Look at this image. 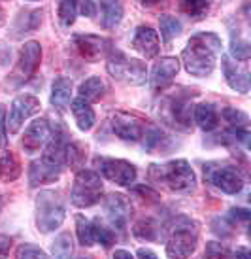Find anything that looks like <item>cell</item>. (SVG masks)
Returning a JSON list of instances; mask_svg holds the SVG:
<instances>
[{"mask_svg":"<svg viewBox=\"0 0 251 259\" xmlns=\"http://www.w3.org/2000/svg\"><path fill=\"white\" fill-rule=\"evenodd\" d=\"M230 55L236 59V61H247L251 55V46L249 40L244 38L240 32H232L230 36Z\"/></svg>","mask_w":251,"mask_h":259,"instance_id":"1f68e13d","label":"cell"},{"mask_svg":"<svg viewBox=\"0 0 251 259\" xmlns=\"http://www.w3.org/2000/svg\"><path fill=\"white\" fill-rule=\"evenodd\" d=\"M74 46L79 51V55L89 63H98L101 59H106L108 53L114 50L112 40L96 34H76Z\"/></svg>","mask_w":251,"mask_h":259,"instance_id":"8fae6325","label":"cell"},{"mask_svg":"<svg viewBox=\"0 0 251 259\" xmlns=\"http://www.w3.org/2000/svg\"><path fill=\"white\" fill-rule=\"evenodd\" d=\"M221 117L229 123L230 127H234V129H238V127H247V125H249V115L238 108H230V106L223 108Z\"/></svg>","mask_w":251,"mask_h":259,"instance_id":"e575fe53","label":"cell"},{"mask_svg":"<svg viewBox=\"0 0 251 259\" xmlns=\"http://www.w3.org/2000/svg\"><path fill=\"white\" fill-rule=\"evenodd\" d=\"M51 253L55 257H70L74 253V240L70 233H61L51 242Z\"/></svg>","mask_w":251,"mask_h":259,"instance_id":"d6a6232c","label":"cell"},{"mask_svg":"<svg viewBox=\"0 0 251 259\" xmlns=\"http://www.w3.org/2000/svg\"><path fill=\"white\" fill-rule=\"evenodd\" d=\"M6 146V108L0 104V150Z\"/></svg>","mask_w":251,"mask_h":259,"instance_id":"b9f144b4","label":"cell"},{"mask_svg":"<svg viewBox=\"0 0 251 259\" xmlns=\"http://www.w3.org/2000/svg\"><path fill=\"white\" fill-rule=\"evenodd\" d=\"M49 138H51L49 123H47V119L40 117V119H34L25 129V135L21 138V146L23 150H25V153L32 155V153H38V151L42 150L43 146L49 142Z\"/></svg>","mask_w":251,"mask_h":259,"instance_id":"2e32d148","label":"cell"},{"mask_svg":"<svg viewBox=\"0 0 251 259\" xmlns=\"http://www.w3.org/2000/svg\"><path fill=\"white\" fill-rule=\"evenodd\" d=\"M214 233H217L221 238H227V237H230L232 233H234V229L230 227L229 223L225 222V220H221V218H217V220H214Z\"/></svg>","mask_w":251,"mask_h":259,"instance_id":"74e56055","label":"cell"},{"mask_svg":"<svg viewBox=\"0 0 251 259\" xmlns=\"http://www.w3.org/2000/svg\"><path fill=\"white\" fill-rule=\"evenodd\" d=\"M179 72V61L176 57H163L161 61L155 63L153 70H151V89L159 93L165 91L172 85L174 78Z\"/></svg>","mask_w":251,"mask_h":259,"instance_id":"e0dca14e","label":"cell"},{"mask_svg":"<svg viewBox=\"0 0 251 259\" xmlns=\"http://www.w3.org/2000/svg\"><path fill=\"white\" fill-rule=\"evenodd\" d=\"M72 108V114H74V119H76V125H78L79 131H91L94 127V123H96V114H94V110L91 108V104L85 102L83 99H76V101H72L70 104Z\"/></svg>","mask_w":251,"mask_h":259,"instance_id":"ffe728a7","label":"cell"},{"mask_svg":"<svg viewBox=\"0 0 251 259\" xmlns=\"http://www.w3.org/2000/svg\"><path fill=\"white\" fill-rule=\"evenodd\" d=\"M134 193L140 195L142 199H147V201H153V202L159 201V193L157 191H153V189L147 186H136L134 187Z\"/></svg>","mask_w":251,"mask_h":259,"instance_id":"60d3db41","label":"cell"},{"mask_svg":"<svg viewBox=\"0 0 251 259\" xmlns=\"http://www.w3.org/2000/svg\"><path fill=\"white\" fill-rule=\"evenodd\" d=\"M114 257H119V259H130V257H132V253L127 252V250H115V252H114Z\"/></svg>","mask_w":251,"mask_h":259,"instance_id":"7dc6e473","label":"cell"},{"mask_svg":"<svg viewBox=\"0 0 251 259\" xmlns=\"http://www.w3.org/2000/svg\"><path fill=\"white\" fill-rule=\"evenodd\" d=\"M221 66L225 79L229 83L230 89H234L238 93L245 95L249 91V68L247 61H232L229 55L221 57Z\"/></svg>","mask_w":251,"mask_h":259,"instance_id":"4fadbf2b","label":"cell"},{"mask_svg":"<svg viewBox=\"0 0 251 259\" xmlns=\"http://www.w3.org/2000/svg\"><path fill=\"white\" fill-rule=\"evenodd\" d=\"M96 4L102 10V27L104 29H115L123 19L125 4L123 0H96Z\"/></svg>","mask_w":251,"mask_h":259,"instance_id":"44dd1931","label":"cell"},{"mask_svg":"<svg viewBox=\"0 0 251 259\" xmlns=\"http://www.w3.org/2000/svg\"><path fill=\"white\" fill-rule=\"evenodd\" d=\"M214 0H179V12L189 19L200 21L208 15Z\"/></svg>","mask_w":251,"mask_h":259,"instance_id":"4316f807","label":"cell"},{"mask_svg":"<svg viewBox=\"0 0 251 259\" xmlns=\"http://www.w3.org/2000/svg\"><path fill=\"white\" fill-rule=\"evenodd\" d=\"M23 172V166L19 157L14 151H4L0 157V180L4 182H15Z\"/></svg>","mask_w":251,"mask_h":259,"instance_id":"d4e9b609","label":"cell"},{"mask_svg":"<svg viewBox=\"0 0 251 259\" xmlns=\"http://www.w3.org/2000/svg\"><path fill=\"white\" fill-rule=\"evenodd\" d=\"M29 2H36V0H29Z\"/></svg>","mask_w":251,"mask_h":259,"instance_id":"f907efd6","label":"cell"},{"mask_svg":"<svg viewBox=\"0 0 251 259\" xmlns=\"http://www.w3.org/2000/svg\"><path fill=\"white\" fill-rule=\"evenodd\" d=\"M159 25H161V36H163L165 44H170L174 38L181 34V23L174 15H161Z\"/></svg>","mask_w":251,"mask_h":259,"instance_id":"f546056e","label":"cell"},{"mask_svg":"<svg viewBox=\"0 0 251 259\" xmlns=\"http://www.w3.org/2000/svg\"><path fill=\"white\" fill-rule=\"evenodd\" d=\"M10 246H12V238L6 235H0V257L10 252Z\"/></svg>","mask_w":251,"mask_h":259,"instance_id":"ee69618b","label":"cell"},{"mask_svg":"<svg viewBox=\"0 0 251 259\" xmlns=\"http://www.w3.org/2000/svg\"><path fill=\"white\" fill-rule=\"evenodd\" d=\"M42 63V46L34 40L25 42V46L19 51V57H17V65H15V76L25 81V79L32 78L36 74V70L40 68Z\"/></svg>","mask_w":251,"mask_h":259,"instance_id":"5bb4252c","label":"cell"},{"mask_svg":"<svg viewBox=\"0 0 251 259\" xmlns=\"http://www.w3.org/2000/svg\"><path fill=\"white\" fill-rule=\"evenodd\" d=\"M193 119L194 123L200 127L204 133H210L214 131L217 125H219V115H217V110H215L214 104L210 102H202V104H196L193 108Z\"/></svg>","mask_w":251,"mask_h":259,"instance_id":"7402d4cb","label":"cell"},{"mask_svg":"<svg viewBox=\"0 0 251 259\" xmlns=\"http://www.w3.org/2000/svg\"><path fill=\"white\" fill-rule=\"evenodd\" d=\"M94 165L98 168V172L106 178V180L114 182L121 187H130L136 182V166L130 161L125 159H114V157H96Z\"/></svg>","mask_w":251,"mask_h":259,"instance_id":"ba28073f","label":"cell"},{"mask_svg":"<svg viewBox=\"0 0 251 259\" xmlns=\"http://www.w3.org/2000/svg\"><path fill=\"white\" fill-rule=\"evenodd\" d=\"M79 10H81V14L85 15V17L91 19V17H94L96 12H98V4H96V0H81Z\"/></svg>","mask_w":251,"mask_h":259,"instance_id":"ab89813d","label":"cell"},{"mask_svg":"<svg viewBox=\"0 0 251 259\" xmlns=\"http://www.w3.org/2000/svg\"><path fill=\"white\" fill-rule=\"evenodd\" d=\"M149 178L176 193H191L196 187V174L185 159H174L165 165H151Z\"/></svg>","mask_w":251,"mask_h":259,"instance_id":"7a4b0ae2","label":"cell"},{"mask_svg":"<svg viewBox=\"0 0 251 259\" xmlns=\"http://www.w3.org/2000/svg\"><path fill=\"white\" fill-rule=\"evenodd\" d=\"M198 244V223L189 216H178L168 231L166 255L168 257H189Z\"/></svg>","mask_w":251,"mask_h":259,"instance_id":"3957f363","label":"cell"},{"mask_svg":"<svg viewBox=\"0 0 251 259\" xmlns=\"http://www.w3.org/2000/svg\"><path fill=\"white\" fill-rule=\"evenodd\" d=\"M159 2H163V0H140V4H143V6H153V4H159Z\"/></svg>","mask_w":251,"mask_h":259,"instance_id":"c3c4849f","label":"cell"},{"mask_svg":"<svg viewBox=\"0 0 251 259\" xmlns=\"http://www.w3.org/2000/svg\"><path fill=\"white\" fill-rule=\"evenodd\" d=\"M106 70L117 81L129 85H142L147 79V66L140 59H132L119 50H112L106 57Z\"/></svg>","mask_w":251,"mask_h":259,"instance_id":"5b68a950","label":"cell"},{"mask_svg":"<svg viewBox=\"0 0 251 259\" xmlns=\"http://www.w3.org/2000/svg\"><path fill=\"white\" fill-rule=\"evenodd\" d=\"M110 123H112V131L115 133V137L127 140V142H140L145 135V129H147L145 121H142L138 115L129 114V112L112 114Z\"/></svg>","mask_w":251,"mask_h":259,"instance_id":"30bf717a","label":"cell"},{"mask_svg":"<svg viewBox=\"0 0 251 259\" xmlns=\"http://www.w3.org/2000/svg\"><path fill=\"white\" fill-rule=\"evenodd\" d=\"M42 23V10H32V12H25L21 14L17 19H15V27L14 30L15 36H23V34H29V32H34Z\"/></svg>","mask_w":251,"mask_h":259,"instance_id":"83f0119b","label":"cell"},{"mask_svg":"<svg viewBox=\"0 0 251 259\" xmlns=\"http://www.w3.org/2000/svg\"><path fill=\"white\" fill-rule=\"evenodd\" d=\"M206 255L208 257H221V255H230V252L223 248L221 242H208V246H206Z\"/></svg>","mask_w":251,"mask_h":259,"instance_id":"f35d334b","label":"cell"},{"mask_svg":"<svg viewBox=\"0 0 251 259\" xmlns=\"http://www.w3.org/2000/svg\"><path fill=\"white\" fill-rule=\"evenodd\" d=\"M230 218L234 220V222H242V223H247L249 220V210L247 208H232L230 210Z\"/></svg>","mask_w":251,"mask_h":259,"instance_id":"7bdbcfd3","label":"cell"},{"mask_svg":"<svg viewBox=\"0 0 251 259\" xmlns=\"http://www.w3.org/2000/svg\"><path fill=\"white\" fill-rule=\"evenodd\" d=\"M94 240L102 244L104 248H110V246L115 242V231L106 227V225H102L101 220H94Z\"/></svg>","mask_w":251,"mask_h":259,"instance_id":"d590c367","label":"cell"},{"mask_svg":"<svg viewBox=\"0 0 251 259\" xmlns=\"http://www.w3.org/2000/svg\"><path fill=\"white\" fill-rule=\"evenodd\" d=\"M138 257H147V259H155L157 257V253L153 252V250H149V248H140L136 252Z\"/></svg>","mask_w":251,"mask_h":259,"instance_id":"f6af8a7d","label":"cell"},{"mask_svg":"<svg viewBox=\"0 0 251 259\" xmlns=\"http://www.w3.org/2000/svg\"><path fill=\"white\" fill-rule=\"evenodd\" d=\"M230 255H234V257H251V252L247 248H236Z\"/></svg>","mask_w":251,"mask_h":259,"instance_id":"bcb514c9","label":"cell"},{"mask_svg":"<svg viewBox=\"0 0 251 259\" xmlns=\"http://www.w3.org/2000/svg\"><path fill=\"white\" fill-rule=\"evenodd\" d=\"M196 93H176L170 95L165 99V106L161 108V115L165 117V121H168L172 127L176 129H191V112H193V106H191V97H194Z\"/></svg>","mask_w":251,"mask_h":259,"instance_id":"52a82bcc","label":"cell"},{"mask_svg":"<svg viewBox=\"0 0 251 259\" xmlns=\"http://www.w3.org/2000/svg\"><path fill=\"white\" fill-rule=\"evenodd\" d=\"M66 218L65 202L61 195L43 189L36 195V229L42 235L57 231Z\"/></svg>","mask_w":251,"mask_h":259,"instance_id":"277c9868","label":"cell"},{"mask_svg":"<svg viewBox=\"0 0 251 259\" xmlns=\"http://www.w3.org/2000/svg\"><path fill=\"white\" fill-rule=\"evenodd\" d=\"M2 14H4V12H2V8H0V21H2Z\"/></svg>","mask_w":251,"mask_h":259,"instance_id":"681fc988","label":"cell"},{"mask_svg":"<svg viewBox=\"0 0 251 259\" xmlns=\"http://www.w3.org/2000/svg\"><path fill=\"white\" fill-rule=\"evenodd\" d=\"M208 178L219 191L227 195H238L244 189V178L234 166L221 165L215 166V168H210Z\"/></svg>","mask_w":251,"mask_h":259,"instance_id":"9a60e30c","label":"cell"},{"mask_svg":"<svg viewBox=\"0 0 251 259\" xmlns=\"http://www.w3.org/2000/svg\"><path fill=\"white\" fill-rule=\"evenodd\" d=\"M40 110V101L34 95H19L15 97L10 104V112L6 115V129L12 135H17L25 119H29L30 115H34Z\"/></svg>","mask_w":251,"mask_h":259,"instance_id":"9c48e42d","label":"cell"},{"mask_svg":"<svg viewBox=\"0 0 251 259\" xmlns=\"http://www.w3.org/2000/svg\"><path fill=\"white\" fill-rule=\"evenodd\" d=\"M76 235H78V240L81 246L91 248L96 242L94 240V223L89 218L81 216V214L76 216Z\"/></svg>","mask_w":251,"mask_h":259,"instance_id":"f1b7e54d","label":"cell"},{"mask_svg":"<svg viewBox=\"0 0 251 259\" xmlns=\"http://www.w3.org/2000/svg\"><path fill=\"white\" fill-rule=\"evenodd\" d=\"M102 193H104V186H102L101 174H96L94 170H87V168H81L76 172L70 191V201L74 206L91 208L96 202H101Z\"/></svg>","mask_w":251,"mask_h":259,"instance_id":"8992f818","label":"cell"},{"mask_svg":"<svg viewBox=\"0 0 251 259\" xmlns=\"http://www.w3.org/2000/svg\"><path fill=\"white\" fill-rule=\"evenodd\" d=\"M132 48L145 59H155L161 51V40L155 29L147 25H140L132 36Z\"/></svg>","mask_w":251,"mask_h":259,"instance_id":"ac0fdd59","label":"cell"},{"mask_svg":"<svg viewBox=\"0 0 251 259\" xmlns=\"http://www.w3.org/2000/svg\"><path fill=\"white\" fill-rule=\"evenodd\" d=\"M221 46V38L214 32H198L191 36L181 51V61L185 70L196 78H208L217 65Z\"/></svg>","mask_w":251,"mask_h":259,"instance_id":"6da1fadb","label":"cell"},{"mask_svg":"<svg viewBox=\"0 0 251 259\" xmlns=\"http://www.w3.org/2000/svg\"><path fill=\"white\" fill-rule=\"evenodd\" d=\"M15 257H47V253L43 252L42 248H38L34 244H21L17 250H15Z\"/></svg>","mask_w":251,"mask_h":259,"instance_id":"8d00e7d4","label":"cell"},{"mask_svg":"<svg viewBox=\"0 0 251 259\" xmlns=\"http://www.w3.org/2000/svg\"><path fill=\"white\" fill-rule=\"evenodd\" d=\"M161 225H159L153 218H142L138 220L134 225H132V235L138 238V240H145V242H155L161 238Z\"/></svg>","mask_w":251,"mask_h":259,"instance_id":"cb8c5ba5","label":"cell"},{"mask_svg":"<svg viewBox=\"0 0 251 259\" xmlns=\"http://www.w3.org/2000/svg\"><path fill=\"white\" fill-rule=\"evenodd\" d=\"M79 0H59V21L65 29H70L78 15Z\"/></svg>","mask_w":251,"mask_h":259,"instance_id":"4dcf8cb0","label":"cell"},{"mask_svg":"<svg viewBox=\"0 0 251 259\" xmlns=\"http://www.w3.org/2000/svg\"><path fill=\"white\" fill-rule=\"evenodd\" d=\"M63 172V168L57 165H51L45 159H36L30 163L29 168V182L32 187L45 186V184H53L59 180V176Z\"/></svg>","mask_w":251,"mask_h":259,"instance_id":"d6986e66","label":"cell"},{"mask_svg":"<svg viewBox=\"0 0 251 259\" xmlns=\"http://www.w3.org/2000/svg\"><path fill=\"white\" fill-rule=\"evenodd\" d=\"M104 91H106V85H104V81H102L101 76H91V78H87L85 81L79 85L78 97L91 104V102L101 101Z\"/></svg>","mask_w":251,"mask_h":259,"instance_id":"484cf974","label":"cell"},{"mask_svg":"<svg viewBox=\"0 0 251 259\" xmlns=\"http://www.w3.org/2000/svg\"><path fill=\"white\" fill-rule=\"evenodd\" d=\"M104 210H106V218L110 225L117 231H125L129 225L130 214H132V206L130 201L121 193H112L108 195L104 201Z\"/></svg>","mask_w":251,"mask_h":259,"instance_id":"7c38bea8","label":"cell"},{"mask_svg":"<svg viewBox=\"0 0 251 259\" xmlns=\"http://www.w3.org/2000/svg\"><path fill=\"white\" fill-rule=\"evenodd\" d=\"M85 163V150L83 146L78 142H70L66 144V153H65V166L70 168H79V166Z\"/></svg>","mask_w":251,"mask_h":259,"instance_id":"836d02e7","label":"cell"},{"mask_svg":"<svg viewBox=\"0 0 251 259\" xmlns=\"http://www.w3.org/2000/svg\"><path fill=\"white\" fill-rule=\"evenodd\" d=\"M72 99V81L66 76H59L51 83V104L63 110L70 104Z\"/></svg>","mask_w":251,"mask_h":259,"instance_id":"603a6c76","label":"cell"}]
</instances>
